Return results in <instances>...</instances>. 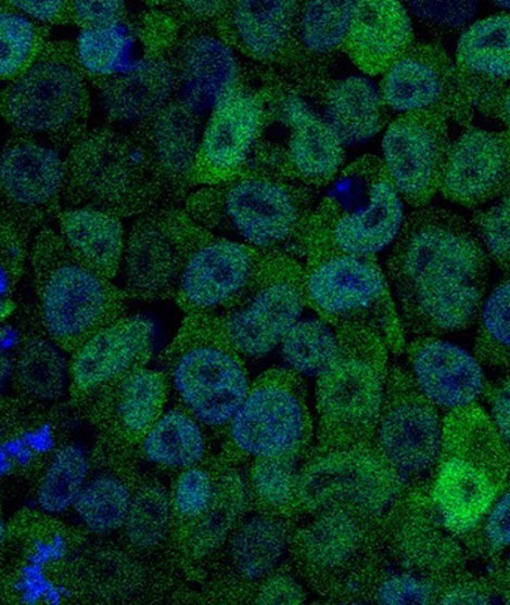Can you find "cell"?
Returning <instances> with one entry per match:
<instances>
[{
	"label": "cell",
	"instance_id": "18",
	"mask_svg": "<svg viewBox=\"0 0 510 605\" xmlns=\"http://www.w3.org/2000/svg\"><path fill=\"white\" fill-rule=\"evenodd\" d=\"M387 108L399 114L437 112L470 127L474 93L442 44L415 41L382 75L379 86Z\"/></svg>",
	"mask_w": 510,
	"mask_h": 605
},
{
	"label": "cell",
	"instance_id": "17",
	"mask_svg": "<svg viewBox=\"0 0 510 605\" xmlns=\"http://www.w3.org/2000/svg\"><path fill=\"white\" fill-rule=\"evenodd\" d=\"M173 21V20H171ZM167 36V53L176 76L175 99L199 119L254 77V66L209 25L178 23Z\"/></svg>",
	"mask_w": 510,
	"mask_h": 605
},
{
	"label": "cell",
	"instance_id": "21",
	"mask_svg": "<svg viewBox=\"0 0 510 605\" xmlns=\"http://www.w3.org/2000/svg\"><path fill=\"white\" fill-rule=\"evenodd\" d=\"M160 208L136 217L126 233L123 286L129 299H174L183 263L177 210Z\"/></svg>",
	"mask_w": 510,
	"mask_h": 605
},
{
	"label": "cell",
	"instance_id": "15",
	"mask_svg": "<svg viewBox=\"0 0 510 605\" xmlns=\"http://www.w3.org/2000/svg\"><path fill=\"white\" fill-rule=\"evenodd\" d=\"M438 410L409 370L388 366L373 442L404 482L421 479L441 461L444 422Z\"/></svg>",
	"mask_w": 510,
	"mask_h": 605
},
{
	"label": "cell",
	"instance_id": "51",
	"mask_svg": "<svg viewBox=\"0 0 510 605\" xmlns=\"http://www.w3.org/2000/svg\"><path fill=\"white\" fill-rule=\"evenodd\" d=\"M217 481L206 469L195 465L182 469L175 481L171 504L182 517L199 519L211 506Z\"/></svg>",
	"mask_w": 510,
	"mask_h": 605
},
{
	"label": "cell",
	"instance_id": "62",
	"mask_svg": "<svg viewBox=\"0 0 510 605\" xmlns=\"http://www.w3.org/2000/svg\"><path fill=\"white\" fill-rule=\"evenodd\" d=\"M507 564H508V570H509V572H510V552H509V555H508V562H507Z\"/></svg>",
	"mask_w": 510,
	"mask_h": 605
},
{
	"label": "cell",
	"instance_id": "26",
	"mask_svg": "<svg viewBox=\"0 0 510 605\" xmlns=\"http://www.w3.org/2000/svg\"><path fill=\"white\" fill-rule=\"evenodd\" d=\"M203 128L201 119L173 100L130 130L152 162L168 208L182 206L192 192Z\"/></svg>",
	"mask_w": 510,
	"mask_h": 605
},
{
	"label": "cell",
	"instance_id": "53",
	"mask_svg": "<svg viewBox=\"0 0 510 605\" xmlns=\"http://www.w3.org/2000/svg\"><path fill=\"white\" fill-rule=\"evenodd\" d=\"M373 598L380 604H430L436 597L433 584L421 576L397 572L379 580Z\"/></svg>",
	"mask_w": 510,
	"mask_h": 605
},
{
	"label": "cell",
	"instance_id": "31",
	"mask_svg": "<svg viewBox=\"0 0 510 605\" xmlns=\"http://www.w3.org/2000/svg\"><path fill=\"white\" fill-rule=\"evenodd\" d=\"M22 338L13 355V382L37 404H50L71 390V355L46 331L35 305L21 304Z\"/></svg>",
	"mask_w": 510,
	"mask_h": 605
},
{
	"label": "cell",
	"instance_id": "9",
	"mask_svg": "<svg viewBox=\"0 0 510 605\" xmlns=\"http://www.w3.org/2000/svg\"><path fill=\"white\" fill-rule=\"evenodd\" d=\"M89 80L75 44L49 40L34 62L1 91V115L14 134L66 150L88 128Z\"/></svg>",
	"mask_w": 510,
	"mask_h": 605
},
{
	"label": "cell",
	"instance_id": "13",
	"mask_svg": "<svg viewBox=\"0 0 510 605\" xmlns=\"http://www.w3.org/2000/svg\"><path fill=\"white\" fill-rule=\"evenodd\" d=\"M177 220L183 263L174 300L183 314H218L247 291L276 249H260L216 234L182 207Z\"/></svg>",
	"mask_w": 510,
	"mask_h": 605
},
{
	"label": "cell",
	"instance_id": "7",
	"mask_svg": "<svg viewBox=\"0 0 510 605\" xmlns=\"http://www.w3.org/2000/svg\"><path fill=\"white\" fill-rule=\"evenodd\" d=\"M255 66L265 101L250 166L316 190L345 166L344 145L320 111L278 74Z\"/></svg>",
	"mask_w": 510,
	"mask_h": 605
},
{
	"label": "cell",
	"instance_id": "58",
	"mask_svg": "<svg viewBox=\"0 0 510 605\" xmlns=\"http://www.w3.org/2000/svg\"><path fill=\"white\" fill-rule=\"evenodd\" d=\"M492 419L496 430L510 447V377L503 381L494 392Z\"/></svg>",
	"mask_w": 510,
	"mask_h": 605
},
{
	"label": "cell",
	"instance_id": "25",
	"mask_svg": "<svg viewBox=\"0 0 510 605\" xmlns=\"http://www.w3.org/2000/svg\"><path fill=\"white\" fill-rule=\"evenodd\" d=\"M439 192L450 202L468 207L509 193L510 128H466L451 143Z\"/></svg>",
	"mask_w": 510,
	"mask_h": 605
},
{
	"label": "cell",
	"instance_id": "54",
	"mask_svg": "<svg viewBox=\"0 0 510 605\" xmlns=\"http://www.w3.org/2000/svg\"><path fill=\"white\" fill-rule=\"evenodd\" d=\"M71 23L80 29L101 28L129 17L124 1H69Z\"/></svg>",
	"mask_w": 510,
	"mask_h": 605
},
{
	"label": "cell",
	"instance_id": "11",
	"mask_svg": "<svg viewBox=\"0 0 510 605\" xmlns=\"http://www.w3.org/2000/svg\"><path fill=\"white\" fill-rule=\"evenodd\" d=\"M403 484L373 440L315 449L301 465L297 511L341 510L375 524L398 501Z\"/></svg>",
	"mask_w": 510,
	"mask_h": 605
},
{
	"label": "cell",
	"instance_id": "33",
	"mask_svg": "<svg viewBox=\"0 0 510 605\" xmlns=\"http://www.w3.org/2000/svg\"><path fill=\"white\" fill-rule=\"evenodd\" d=\"M289 519L269 511L241 519L227 541L229 563L239 577L260 583L282 568L293 541Z\"/></svg>",
	"mask_w": 510,
	"mask_h": 605
},
{
	"label": "cell",
	"instance_id": "22",
	"mask_svg": "<svg viewBox=\"0 0 510 605\" xmlns=\"http://www.w3.org/2000/svg\"><path fill=\"white\" fill-rule=\"evenodd\" d=\"M294 529L291 553L298 567L316 583H350L371 552L373 523L341 510L308 514Z\"/></svg>",
	"mask_w": 510,
	"mask_h": 605
},
{
	"label": "cell",
	"instance_id": "16",
	"mask_svg": "<svg viewBox=\"0 0 510 605\" xmlns=\"http://www.w3.org/2000/svg\"><path fill=\"white\" fill-rule=\"evenodd\" d=\"M299 1H228L215 31L252 64L271 70L315 102L318 92L296 39Z\"/></svg>",
	"mask_w": 510,
	"mask_h": 605
},
{
	"label": "cell",
	"instance_id": "6",
	"mask_svg": "<svg viewBox=\"0 0 510 605\" xmlns=\"http://www.w3.org/2000/svg\"><path fill=\"white\" fill-rule=\"evenodd\" d=\"M65 155L63 208H93L120 219L168 208L152 162L131 132L87 128Z\"/></svg>",
	"mask_w": 510,
	"mask_h": 605
},
{
	"label": "cell",
	"instance_id": "20",
	"mask_svg": "<svg viewBox=\"0 0 510 605\" xmlns=\"http://www.w3.org/2000/svg\"><path fill=\"white\" fill-rule=\"evenodd\" d=\"M451 143L448 119L441 113H403L390 123L381 158L409 205L425 207L439 192Z\"/></svg>",
	"mask_w": 510,
	"mask_h": 605
},
{
	"label": "cell",
	"instance_id": "55",
	"mask_svg": "<svg viewBox=\"0 0 510 605\" xmlns=\"http://www.w3.org/2000/svg\"><path fill=\"white\" fill-rule=\"evenodd\" d=\"M256 594L259 604H301L307 598L299 580L291 572L278 569L260 583Z\"/></svg>",
	"mask_w": 510,
	"mask_h": 605
},
{
	"label": "cell",
	"instance_id": "52",
	"mask_svg": "<svg viewBox=\"0 0 510 605\" xmlns=\"http://www.w3.org/2000/svg\"><path fill=\"white\" fill-rule=\"evenodd\" d=\"M404 4L430 31L441 36L460 31L479 8L476 1H408Z\"/></svg>",
	"mask_w": 510,
	"mask_h": 605
},
{
	"label": "cell",
	"instance_id": "32",
	"mask_svg": "<svg viewBox=\"0 0 510 605\" xmlns=\"http://www.w3.org/2000/svg\"><path fill=\"white\" fill-rule=\"evenodd\" d=\"M455 63L479 101L510 79V13L475 21L460 35Z\"/></svg>",
	"mask_w": 510,
	"mask_h": 605
},
{
	"label": "cell",
	"instance_id": "49",
	"mask_svg": "<svg viewBox=\"0 0 510 605\" xmlns=\"http://www.w3.org/2000/svg\"><path fill=\"white\" fill-rule=\"evenodd\" d=\"M472 224L489 259L510 269V192L474 214Z\"/></svg>",
	"mask_w": 510,
	"mask_h": 605
},
{
	"label": "cell",
	"instance_id": "28",
	"mask_svg": "<svg viewBox=\"0 0 510 605\" xmlns=\"http://www.w3.org/2000/svg\"><path fill=\"white\" fill-rule=\"evenodd\" d=\"M502 472L474 455L443 453L432 488V504L449 531L464 533L486 516L497 498Z\"/></svg>",
	"mask_w": 510,
	"mask_h": 605
},
{
	"label": "cell",
	"instance_id": "59",
	"mask_svg": "<svg viewBox=\"0 0 510 605\" xmlns=\"http://www.w3.org/2000/svg\"><path fill=\"white\" fill-rule=\"evenodd\" d=\"M476 110L498 118L510 128V79L485 94L479 101Z\"/></svg>",
	"mask_w": 510,
	"mask_h": 605
},
{
	"label": "cell",
	"instance_id": "37",
	"mask_svg": "<svg viewBox=\"0 0 510 605\" xmlns=\"http://www.w3.org/2000/svg\"><path fill=\"white\" fill-rule=\"evenodd\" d=\"M141 24L128 17L117 24L80 29L75 44L78 64L89 82L124 74L137 68L145 51Z\"/></svg>",
	"mask_w": 510,
	"mask_h": 605
},
{
	"label": "cell",
	"instance_id": "27",
	"mask_svg": "<svg viewBox=\"0 0 510 605\" xmlns=\"http://www.w3.org/2000/svg\"><path fill=\"white\" fill-rule=\"evenodd\" d=\"M407 353L417 387L438 409L462 410L481 396L483 369L464 347L437 336L415 337Z\"/></svg>",
	"mask_w": 510,
	"mask_h": 605
},
{
	"label": "cell",
	"instance_id": "60",
	"mask_svg": "<svg viewBox=\"0 0 510 605\" xmlns=\"http://www.w3.org/2000/svg\"><path fill=\"white\" fill-rule=\"evenodd\" d=\"M441 604H487L488 597L477 589L468 585H455L447 589L439 597Z\"/></svg>",
	"mask_w": 510,
	"mask_h": 605
},
{
	"label": "cell",
	"instance_id": "44",
	"mask_svg": "<svg viewBox=\"0 0 510 605\" xmlns=\"http://www.w3.org/2000/svg\"><path fill=\"white\" fill-rule=\"evenodd\" d=\"M49 28L1 1L0 76L10 81L27 68L49 41Z\"/></svg>",
	"mask_w": 510,
	"mask_h": 605
},
{
	"label": "cell",
	"instance_id": "38",
	"mask_svg": "<svg viewBox=\"0 0 510 605\" xmlns=\"http://www.w3.org/2000/svg\"><path fill=\"white\" fill-rule=\"evenodd\" d=\"M168 388L164 373L141 366L101 391L115 423L130 435L143 436L164 412Z\"/></svg>",
	"mask_w": 510,
	"mask_h": 605
},
{
	"label": "cell",
	"instance_id": "29",
	"mask_svg": "<svg viewBox=\"0 0 510 605\" xmlns=\"http://www.w3.org/2000/svg\"><path fill=\"white\" fill-rule=\"evenodd\" d=\"M111 123L133 126L168 105L176 93V76L166 46H152L135 69L91 82Z\"/></svg>",
	"mask_w": 510,
	"mask_h": 605
},
{
	"label": "cell",
	"instance_id": "41",
	"mask_svg": "<svg viewBox=\"0 0 510 605\" xmlns=\"http://www.w3.org/2000/svg\"><path fill=\"white\" fill-rule=\"evenodd\" d=\"M89 461L75 443L59 449L51 458L37 490V504L44 513L61 514L73 507L88 481Z\"/></svg>",
	"mask_w": 510,
	"mask_h": 605
},
{
	"label": "cell",
	"instance_id": "2",
	"mask_svg": "<svg viewBox=\"0 0 510 605\" xmlns=\"http://www.w3.org/2000/svg\"><path fill=\"white\" fill-rule=\"evenodd\" d=\"M314 190L248 166L193 190L183 210L200 226L260 249L299 250L316 205Z\"/></svg>",
	"mask_w": 510,
	"mask_h": 605
},
{
	"label": "cell",
	"instance_id": "34",
	"mask_svg": "<svg viewBox=\"0 0 510 605\" xmlns=\"http://www.w3.org/2000/svg\"><path fill=\"white\" fill-rule=\"evenodd\" d=\"M356 1H299L296 39L319 100L331 82L329 70L349 31Z\"/></svg>",
	"mask_w": 510,
	"mask_h": 605
},
{
	"label": "cell",
	"instance_id": "4",
	"mask_svg": "<svg viewBox=\"0 0 510 605\" xmlns=\"http://www.w3.org/2000/svg\"><path fill=\"white\" fill-rule=\"evenodd\" d=\"M316 203L299 253L329 248L374 256L392 246L405 221L404 204L381 157L362 155L344 166Z\"/></svg>",
	"mask_w": 510,
	"mask_h": 605
},
{
	"label": "cell",
	"instance_id": "39",
	"mask_svg": "<svg viewBox=\"0 0 510 605\" xmlns=\"http://www.w3.org/2000/svg\"><path fill=\"white\" fill-rule=\"evenodd\" d=\"M204 427L182 407L164 411L142 436V451L151 463L174 469L197 465L206 453Z\"/></svg>",
	"mask_w": 510,
	"mask_h": 605
},
{
	"label": "cell",
	"instance_id": "61",
	"mask_svg": "<svg viewBox=\"0 0 510 605\" xmlns=\"http://www.w3.org/2000/svg\"><path fill=\"white\" fill-rule=\"evenodd\" d=\"M494 4H496V5H498V7H500V8L510 12V1H496V2H494ZM509 12H507V13H509Z\"/></svg>",
	"mask_w": 510,
	"mask_h": 605
},
{
	"label": "cell",
	"instance_id": "45",
	"mask_svg": "<svg viewBox=\"0 0 510 605\" xmlns=\"http://www.w3.org/2000/svg\"><path fill=\"white\" fill-rule=\"evenodd\" d=\"M301 459L292 455L253 461L250 488L266 511L289 518L298 514L296 486Z\"/></svg>",
	"mask_w": 510,
	"mask_h": 605
},
{
	"label": "cell",
	"instance_id": "10",
	"mask_svg": "<svg viewBox=\"0 0 510 605\" xmlns=\"http://www.w3.org/2000/svg\"><path fill=\"white\" fill-rule=\"evenodd\" d=\"M306 305L331 327L357 322L379 332L388 349L404 347V331L385 271L374 256L329 248L303 253Z\"/></svg>",
	"mask_w": 510,
	"mask_h": 605
},
{
	"label": "cell",
	"instance_id": "48",
	"mask_svg": "<svg viewBox=\"0 0 510 605\" xmlns=\"http://www.w3.org/2000/svg\"><path fill=\"white\" fill-rule=\"evenodd\" d=\"M34 234L1 214V320L16 308L15 287L29 263Z\"/></svg>",
	"mask_w": 510,
	"mask_h": 605
},
{
	"label": "cell",
	"instance_id": "30",
	"mask_svg": "<svg viewBox=\"0 0 510 605\" xmlns=\"http://www.w3.org/2000/svg\"><path fill=\"white\" fill-rule=\"evenodd\" d=\"M415 42L410 14L399 1H356L342 53L367 76L383 75Z\"/></svg>",
	"mask_w": 510,
	"mask_h": 605
},
{
	"label": "cell",
	"instance_id": "42",
	"mask_svg": "<svg viewBox=\"0 0 510 605\" xmlns=\"http://www.w3.org/2000/svg\"><path fill=\"white\" fill-rule=\"evenodd\" d=\"M237 474H228L217 481L215 498L207 511L199 518L194 531V546L208 554L228 541L234 528L244 517L252 490Z\"/></svg>",
	"mask_w": 510,
	"mask_h": 605
},
{
	"label": "cell",
	"instance_id": "19",
	"mask_svg": "<svg viewBox=\"0 0 510 605\" xmlns=\"http://www.w3.org/2000/svg\"><path fill=\"white\" fill-rule=\"evenodd\" d=\"M39 139L14 134L0 158L1 214L37 232L63 208L66 155Z\"/></svg>",
	"mask_w": 510,
	"mask_h": 605
},
{
	"label": "cell",
	"instance_id": "47",
	"mask_svg": "<svg viewBox=\"0 0 510 605\" xmlns=\"http://www.w3.org/2000/svg\"><path fill=\"white\" fill-rule=\"evenodd\" d=\"M423 516L410 517L396 531L394 545L410 565L426 570L441 569L452 551L448 536Z\"/></svg>",
	"mask_w": 510,
	"mask_h": 605
},
{
	"label": "cell",
	"instance_id": "1",
	"mask_svg": "<svg viewBox=\"0 0 510 605\" xmlns=\"http://www.w3.org/2000/svg\"><path fill=\"white\" fill-rule=\"evenodd\" d=\"M488 261L460 215L430 205L410 213L384 269L403 331L425 337L468 327L486 295Z\"/></svg>",
	"mask_w": 510,
	"mask_h": 605
},
{
	"label": "cell",
	"instance_id": "56",
	"mask_svg": "<svg viewBox=\"0 0 510 605\" xmlns=\"http://www.w3.org/2000/svg\"><path fill=\"white\" fill-rule=\"evenodd\" d=\"M5 2L34 22L47 27L71 23L69 1L9 0Z\"/></svg>",
	"mask_w": 510,
	"mask_h": 605
},
{
	"label": "cell",
	"instance_id": "46",
	"mask_svg": "<svg viewBox=\"0 0 510 605\" xmlns=\"http://www.w3.org/2000/svg\"><path fill=\"white\" fill-rule=\"evenodd\" d=\"M171 499L158 485H146L132 494L124 523L127 541L139 550L157 546L165 539L171 519Z\"/></svg>",
	"mask_w": 510,
	"mask_h": 605
},
{
	"label": "cell",
	"instance_id": "50",
	"mask_svg": "<svg viewBox=\"0 0 510 605\" xmlns=\"http://www.w3.org/2000/svg\"><path fill=\"white\" fill-rule=\"evenodd\" d=\"M476 319L483 344L510 355V278L485 295Z\"/></svg>",
	"mask_w": 510,
	"mask_h": 605
},
{
	"label": "cell",
	"instance_id": "43",
	"mask_svg": "<svg viewBox=\"0 0 510 605\" xmlns=\"http://www.w3.org/2000/svg\"><path fill=\"white\" fill-rule=\"evenodd\" d=\"M132 494L115 476L98 475L86 482L73 509L80 523L94 533H109L124 526Z\"/></svg>",
	"mask_w": 510,
	"mask_h": 605
},
{
	"label": "cell",
	"instance_id": "14",
	"mask_svg": "<svg viewBox=\"0 0 510 605\" xmlns=\"http://www.w3.org/2000/svg\"><path fill=\"white\" fill-rule=\"evenodd\" d=\"M306 306L303 262L276 249L243 296L217 316L244 359H259L280 346Z\"/></svg>",
	"mask_w": 510,
	"mask_h": 605
},
{
	"label": "cell",
	"instance_id": "8",
	"mask_svg": "<svg viewBox=\"0 0 510 605\" xmlns=\"http://www.w3.org/2000/svg\"><path fill=\"white\" fill-rule=\"evenodd\" d=\"M162 355L180 407L203 427L226 428L252 381L244 357L228 339L218 316L184 314Z\"/></svg>",
	"mask_w": 510,
	"mask_h": 605
},
{
	"label": "cell",
	"instance_id": "36",
	"mask_svg": "<svg viewBox=\"0 0 510 605\" xmlns=\"http://www.w3.org/2000/svg\"><path fill=\"white\" fill-rule=\"evenodd\" d=\"M56 231L86 263L110 280L120 270L126 232L122 219L87 208H62L55 217Z\"/></svg>",
	"mask_w": 510,
	"mask_h": 605
},
{
	"label": "cell",
	"instance_id": "35",
	"mask_svg": "<svg viewBox=\"0 0 510 605\" xmlns=\"http://www.w3.org/2000/svg\"><path fill=\"white\" fill-rule=\"evenodd\" d=\"M318 104L324 120L344 146L374 137L388 119L379 87L364 76L331 80Z\"/></svg>",
	"mask_w": 510,
	"mask_h": 605
},
{
	"label": "cell",
	"instance_id": "40",
	"mask_svg": "<svg viewBox=\"0 0 510 605\" xmlns=\"http://www.w3.org/2000/svg\"><path fill=\"white\" fill-rule=\"evenodd\" d=\"M286 368L304 377L317 378L335 359L340 340L323 320L299 319L280 344Z\"/></svg>",
	"mask_w": 510,
	"mask_h": 605
},
{
	"label": "cell",
	"instance_id": "3",
	"mask_svg": "<svg viewBox=\"0 0 510 605\" xmlns=\"http://www.w3.org/2000/svg\"><path fill=\"white\" fill-rule=\"evenodd\" d=\"M28 266L41 322L69 355L125 314V291L80 259L55 228L35 232Z\"/></svg>",
	"mask_w": 510,
	"mask_h": 605
},
{
	"label": "cell",
	"instance_id": "57",
	"mask_svg": "<svg viewBox=\"0 0 510 605\" xmlns=\"http://www.w3.org/2000/svg\"><path fill=\"white\" fill-rule=\"evenodd\" d=\"M484 532L493 546L510 545V489L493 502L485 516Z\"/></svg>",
	"mask_w": 510,
	"mask_h": 605
},
{
	"label": "cell",
	"instance_id": "5",
	"mask_svg": "<svg viewBox=\"0 0 510 605\" xmlns=\"http://www.w3.org/2000/svg\"><path fill=\"white\" fill-rule=\"evenodd\" d=\"M340 351L316 378L315 449L373 440L388 370V346L374 329L357 322L333 327Z\"/></svg>",
	"mask_w": 510,
	"mask_h": 605
},
{
	"label": "cell",
	"instance_id": "23",
	"mask_svg": "<svg viewBox=\"0 0 510 605\" xmlns=\"http://www.w3.org/2000/svg\"><path fill=\"white\" fill-rule=\"evenodd\" d=\"M253 79L207 117L194 169V186L225 181L250 166L265 112L263 93L252 83Z\"/></svg>",
	"mask_w": 510,
	"mask_h": 605
},
{
	"label": "cell",
	"instance_id": "12",
	"mask_svg": "<svg viewBox=\"0 0 510 605\" xmlns=\"http://www.w3.org/2000/svg\"><path fill=\"white\" fill-rule=\"evenodd\" d=\"M233 448L254 460L304 456L315 435L304 378L289 368H270L251 383L228 423Z\"/></svg>",
	"mask_w": 510,
	"mask_h": 605
},
{
	"label": "cell",
	"instance_id": "24",
	"mask_svg": "<svg viewBox=\"0 0 510 605\" xmlns=\"http://www.w3.org/2000/svg\"><path fill=\"white\" fill-rule=\"evenodd\" d=\"M154 345V324L141 314H124L71 355V392L89 397L144 366Z\"/></svg>",
	"mask_w": 510,
	"mask_h": 605
}]
</instances>
